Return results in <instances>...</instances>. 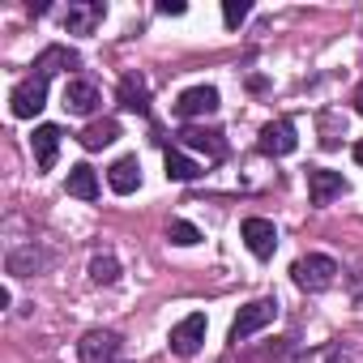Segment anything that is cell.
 Returning a JSON list of instances; mask_svg holds the SVG:
<instances>
[{
	"mask_svg": "<svg viewBox=\"0 0 363 363\" xmlns=\"http://www.w3.org/2000/svg\"><path fill=\"white\" fill-rule=\"evenodd\" d=\"M291 278H295V286H299V291L320 295V291H329V286H333V278H337V261H333V257H325V252H308V257H299V261L291 265Z\"/></svg>",
	"mask_w": 363,
	"mask_h": 363,
	"instance_id": "cell-1",
	"label": "cell"
},
{
	"mask_svg": "<svg viewBox=\"0 0 363 363\" xmlns=\"http://www.w3.org/2000/svg\"><path fill=\"white\" fill-rule=\"evenodd\" d=\"M48 107V77H26V82H18L13 86V94H9V111L18 116V120H35L39 111Z\"/></svg>",
	"mask_w": 363,
	"mask_h": 363,
	"instance_id": "cell-2",
	"label": "cell"
},
{
	"mask_svg": "<svg viewBox=\"0 0 363 363\" xmlns=\"http://www.w3.org/2000/svg\"><path fill=\"white\" fill-rule=\"evenodd\" d=\"M274 316H278V299H252L248 308H240V316H235V325H231V342H235V346L248 342V337L261 333Z\"/></svg>",
	"mask_w": 363,
	"mask_h": 363,
	"instance_id": "cell-3",
	"label": "cell"
},
{
	"mask_svg": "<svg viewBox=\"0 0 363 363\" xmlns=\"http://www.w3.org/2000/svg\"><path fill=\"white\" fill-rule=\"evenodd\" d=\"M206 329H210V320H206V312H193V316H184L175 329H171V350L179 354V359H193L197 350H201V342H206Z\"/></svg>",
	"mask_w": 363,
	"mask_h": 363,
	"instance_id": "cell-4",
	"label": "cell"
},
{
	"mask_svg": "<svg viewBox=\"0 0 363 363\" xmlns=\"http://www.w3.org/2000/svg\"><path fill=\"white\" fill-rule=\"evenodd\" d=\"M77 354H82V363H116V359H120V333H111V329H90V333L77 342Z\"/></svg>",
	"mask_w": 363,
	"mask_h": 363,
	"instance_id": "cell-5",
	"label": "cell"
},
{
	"mask_svg": "<svg viewBox=\"0 0 363 363\" xmlns=\"http://www.w3.org/2000/svg\"><path fill=\"white\" fill-rule=\"evenodd\" d=\"M342 193H346L342 171H329V167H312V171H308V201H312V206H329V201L342 197Z\"/></svg>",
	"mask_w": 363,
	"mask_h": 363,
	"instance_id": "cell-6",
	"label": "cell"
},
{
	"mask_svg": "<svg viewBox=\"0 0 363 363\" xmlns=\"http://www.w3.org/2000/svg\"><path fill=\"white\" fill-rule=\"evenodd\" d=\"M218 111V90L214 86H193L175 99V116L179 120H197V116H214Z\"/></svg>",
	"mask_w": 363,
	"mask_h": 363,
	"instance_id": "cell-7",
	"label": "cell"
},
{
	"mask_svg": "<svg viewBox=\"0 0 363 363\" xmlns=\"http://www.w3.org/2000/svg\"><path fill=\"white\" fill-rule=\"evenodd\" d=\"M295 145H299V137H295V124H291V120H269V124L261 128V137H257V150H261V154H274V158L291 154Z\"/></svg>",
	"mask_w": 363,
	"mask_h": 363,
	"instance_id": "cell-8",
	"label": "cell"
},
{
	"mask_svg": "<svg viewBox=\"0 0 363 363\" xmlns=\"http://www.w3.org/2000/svg\"><path fill=\"white\" fill-rule=\"evenodd\" d=\"M240 235H244L248 252H252V257H261V261H269V257H274V248H278V231H274V223H269V218H244Z\"/></svg>",
	"mask_w": 363,
	"mask_h": 363,
	"instance_id": "cell-9",
	"label": "cell"
},
{
	"mask_svg": "<svg viewBox=\"0 0 363 363\" xmlns=\"http://www.w3.org/2000/svg\"><path fill=\"white\" fill-rule=\"evenodd\" d=\"M107 184H111V193H120V197H128V193H137V189H141V162H137V154H128V158H116V162H111Z\"/></svg>",
	"mask_w": 363,
	"mask_h": 363,
	"instance_id": "cell-10",
	"label": "cell"
},
{
	"mask_svg": "<svg viewBox=\"0 0 363 363\" xmlns=\"http://www.w3.org/2000/svg\"><path fill=\"white\" fill-rule=\"evenodd\" d=\"M60 124H39L35 128V137H30V145H35V162L43 167V171H52L56 167V154H60Z\"/></svg>",
	"mask_w": 363,
	"mask_h": 363,
	"instance_id": "cell-11",
	"label": "cell"
},
{
	"mask_svg": "<svg viewBox=\"0 0 363 363\" xmlns=\"http://www.w3.org/2000/svg\"><path fill=\"white\" fill-rule=\"evenodd\" d=\"M103 18H107V9L99 5V0H86V5H69L65 26H69V35H94V26Z\"/></svg>",
	"mask_w": 363,
	"mask_h": 363,
	"instance_id": "cell-12",
	"label": "cell"
},
{
	"mask_svg": "<svg viewBox=\"0 0 363 363\" xmlns=\"http://www.w3.org/2000/svg\"><path fill=\"white\" fill-rule=\"evenodd\" d=\"M99 103H103V99H99L94 82H69V86H65V107H69L73 116H94Z\"/></svg>",
	"mask_w": 363,
	"mask_h": 363,
	"instance_id": "cell-13",
	"label": "cell"
},
{
	"mask_svg": "<svg viewBox=\"0 0 363 363\" xmlns=\"http://www.w3.org/2000/svg\"><path fill=\"white\" fill-rule=\"evenodd\" d=\"M69 197H77V201H99V175H94V167H86V162H77V167H69Z\"/></svg>",
	"mask_w": 363,
	"mask_h": 363,
	"instance_id": "cell-14",
	"label": "cell"
},
{
	"mask_svg": "<svg viewBox=\"0 0 363 363\" xmlns=\"http://www.w3.org/2000/svg\"><path fill=\"white\" fill-rule=\"evenodd\" d=\"M162 167H167V179H179V184H193V179L201 175V167L184 150H167L162 154Z\"/></svg>",
	"mask_w": 363,
	"mask_h": 363,
	"instance_id": "cell-15",
	"label": "cell"
},
{
	"mask_svg": "<svg viewBox=\"0 0 363 363\" xmlns=\"http://www.w3.org/2000/svg\"><path fill=\"white\" fill-rule=\"evenodd\" d=\"M120 107H124V111H137V116L150 111V90H145L141 77H124V82H120Z\"/></svg>",
	"mask_w": 363,
	"mask_h": 363,
	"instance_id": "cell-16",
	"label": "cell"
},
{
	"mask_svg": "<svg viewBox=\"0 0 363 363\" xmlns=\"http://www.w3.org/2000/svg\"><path fill=\"white\" fill-rule=\"evenodd\" d=\"M116 137H120V124H116V120H94V124L82 128L77 141H82V150H103V145H111Z\"/></svg>",
	"mask_w": 363,
	"mask_h": 363,
	"instance_id": "cell-17",
	"label": "cell"
},
{
	"mask_svg": "<svg viewBox=\"0 0 363 363\" xmlns=\"http://www.w3.org/2000/svg\"><path fill=\"white\" fill-rule=\"evenodd\" d=\"M69 65H77V52H69V48H48V52L35 60V73H39V77H52V73H60V69H69Z\"/></svg>",
	"mask_w": 363,
	"mask_h": 363,
	"instance_id": "cell-18",
	"label": "cell"
},
{
	"mask_svg": "<svg viewBox=\"0 0 363 363\" xmlns=\"http://www.w3.org/2000/svg\"><path fill=\"white\" fill-rule=\"evenodd\" d=\"M179 137H184V145H193V150H206L210 158H223V154H227V145L218 141L223 133H201V128H184Z\"/></svg>",
	"mask_w": 363,
	"mask_h": 363,
	"instance_id": "cell-19",
	"label": "cell"
},
{
	"mask_svg": "<svg viewBox=\"0 0 363 363\" xmlns=\"http://www.w3.org/2000/svg\"><path fill=\"white\" fill-rule=\"evenodd\" d=\"M167 240H171L175 248H193V244H201V231H197L193 223H184V218H175V223L167 227Z\"/></svg>",
	"mask_w": 363,
	"mask_h": 363,
	"instance_id": "cell-20",
	"label": "cell"
},
{
	"mask_svg": "<svg viewBox=\"0 0 363 363\" xmlns=\"http://www.w3.org/2000/svg\"><path fill=\"white\" fill-rule=\"evenodd\" d=\"M116 278H120V265H116V257H107V252H103V257H94V261H90V282H99V286H111Z\"/></svg>",
	"mask_w": 363,
	"mask_h": 363,
	"instance_id": "cell-21",
	"label": "cell"
},
{
	"mask_svg": "<svg viewBox=\"0 0 363 363\" xmlns=\"http://www.w3.org/2000/svg\"><path fill=\"white\" fill-rule=\"evenodd\" d=\"M39 261H43V257H39L35 248H26V252H9V274H35Z\"/></svg>",
	"mask_w": 363,
	"mask_h": 363,
	"instance_id": "cell-22",
	"label": "cell"
},
{
	"mask_svg": "<svg viewBox=\"0 0 363 363\" xmlns=\"http://www.w3.org/2000/svg\"><path fill=\"white\" fill-rule=\"evenodd\" d=\"M248 13H252V5H244V0H227V5H223V22L227 26H240Z\"/></svg>",
	"mask_w": 363,
	"mask_h": 363,
	"instance_id": "cell-23",
	"label": "cell"
},
{
	"mask_svg": "<svg viewBox=\"0 0 363 363\" xmlns=\"http://www.w3.org/2000/svg\"><path fill=\"white\" fill-rule=\"evenodd\" d=\"M158 13H167V18H179V13H184V0H162V5H158Z\"/></svg>",
	"mask_w": 363,
	"mask_h": 363,
	"instance_id": "cell-24",
	"label": "cell"
},
{
	"mask_svg": "<svg viewBox=\"0 0 363 363\" xmlns=\"http://www.w3.org/2000/svg\"><path fill=\"white\" fill-rule=\"evenodd\" d=\"M354 111L363 116V82H359V90H354Z\"/></svg>",
	"mask_w": 363,
	"mask_h": 363,
	"instance_id": "cell-25",
	"label": "cell"
},
{
	"mask_svg": "<svg viewBox=\"0 0 363 363\" xmlns=\"http://www.w3.org/2000/svg\"><path fill=\"white\" fill-rule=\"evenodd\" d=\"M354 162H359V167H363V141H359V145H354Z\"/></svg>",
	"mask_w": 363,
	"mask_h": 363,
	"instance_id": "cell-26",
	"label": "cell"
}]
</instances>
